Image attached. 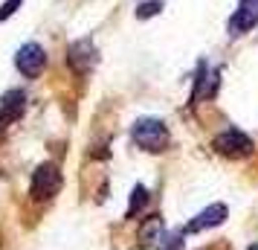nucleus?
<instances>
[{
	"label": "nucleus",
	"mask_w": 258,
	"mask_h": 250,
	"mask_svg": "<svg viewBox=\"0 0 258 250\" xmlns=\"http://www.w3.org/2000/svg\"><path fill=\"white\" fill-rule=\"evenodd\" d=\"M134 143L140 145V148H145V152H151V155H157V152H163L165 145H168V128H165L163 119H154V117H142L134 122Z\"/></svg>",
	"instance_id": "f257e3e1"
},
{
	"label": "nucleus",
	"mask_w": 258,
	"mask_h": 250,
	"mask_svg": "<svg viewBox=\"0 0 258 250\" xmlns=\"http://www.w3.org/2000/svg\"><path fill=\"white\" fill-rule=\"evenodd\" d=\"M58 189H61V169L55 163H41L35 169V175H32V186H29L32 198L35 201H49L52 195H58Z\"/></svg>",
	"instance_id": "f03ea898"
},
{
	"label": "nucleus",
	"mask_w": 258,
	"mask_h": 250,
	"mask_svg": "<svg viewBox=\"0 0 258 250\" xmlns=\"http://www.w3.org/2000/svg\"><path fill=\"white\" fill-rule=\"evenodd\" d=\"M212 148L218 152L221 157H229V160H238V157H246L252 152V140L241 131H223L212 140Z\"/></svg>",
	"instance_id": "7ed1b4c3"
},
{
	"label": "nucleus",
	"mask_w": 258,
	"mask_h": 250,
	"mask_svg": "<svg viewBox=\"0 0 258 250\" xmlns=\"http://www.w3.org/2000/svg\"><path fill=\"white\" fill-rule=\"evenodd\" d=\"M15 67L24 73L26 79H38L41 70L47 67V53H44V47L35 44V41L24 44V47L18 49V56H15Z\"/></svg>",
	"instance_id": "20e7f679"
},
{
	"label": "nucleus",
	"mask_w": 258,
	"mask_h": 250,
	"mask_svg": "<svg viewBox=\"0 0 258 250\" xmlns=\"http://www.w3.org/2000/svg\"><path fill=\"white\" fill-rule=\"evenodd\" d=\"M96 61H99V49H96L90 41H76V44L67 49V64H70L79 76L93 70Z\"/></svg>",
	"instance_id": "39448f33"
},
{
	"label": "nucleus",
	"mask_w": 258,
	"mask_h": 250,
	"mask_svg": "<svg viewBox=\"0 0 258 250\" xmlns=\"http://www.w3.org/2000/svg\"><path fill=\"white\" fill-rule=\"evenodd\" d=\"M252 26H258V0H241V6L229 18V32L241 35V32H249Z\"/></svg>",
	"instance_id": "423d86ee"
},
{
	"label": "nucleus",
	"mask_w": 258,
	"mask_h": 250,
	"mask_svg": "<svg viewBox=\"0 0 258 250\" xmlns=\"http://www.w3.org/2000/svg\"><path fill=\"white\" fill-rule=\"evenodd\" d=\"M24 108H26V96L21 93V90H9V93H3V99H0V128H6L9 122L21 119Z\"/></svg>",
	"instance_id": "0eeeda50"
},
{
	"label": "nucleus",
	"mask_w": 258,
	"mask_h": 250,
	"mask_svg": "<svg viewBox=\"0 0 258 250\" xmlns=\"http://www.w3.org/2000/svg\"><path fill=\"white\" fill-rule=\"evenodd\" d=\"M223 218H226V207H223V204H212V207H206L203 213L195 215V221H188L186 233H200V230L218 227V224H223Z\"/></svg>",
	"instance_id": "6e6552de"
},
{
	"label": "nucleus",
	"mask_w": 258,
	"mask_h": 250,
	"mask_svg": "<svg viewBox=\"0 0 258 250\" xmlns=\"http://www.w3.org/2000/svg\"><path fill=\"white\" fill-rule=\"evenodd\" d=\"M160 236H163V218H160V215H154V218H148V221L142 224L140 238H142V241H160Z\"/></svg>",
	"instance_id": "1a4fd4ad"
},
{
	"label": "nucleus",
	"mask_w": 258,
	"mask_h": 250,
	"mask_svg": "<svg viewBox=\"0 0 258 250\" xmlns=\"http://www.w3.org/2000/svg\"><path fill=\"white\" fill-rule=\"evenodd\" d=\"M145 201H148L145 186H137V189L131 192V207H128V213H125V218H134V213H140L142 207H145Z\"/></svg>",
	"instance_id": "9d476101"
},
{
	"label": "nucleus",
	"mask_w": 258,
	"mask_h": 250,
	"mask_svg": "<svg viewBox=\"0 0 258 250\" xmlns=\"http://www.w3.org/2000/svg\"><path fill=\"white\" fill-rule=\"evenodd\" d=\"M163 12V3L160 0H148V3H142L140 9H137V18L140 21H145V18H154V15Z\"/></svg>",
	"instance_id": "9b49d317"
},
{
	"label": "nucleus",
	"mask_w": 258,
	"mask_h": 250,
	"mask_svg": "<svg viewBox=\"0 0 258 250\" xmlns=\"http://www.w3.org/2000/svg\"><path fill=\"white\" fill-rule=\"evenodd\" d=\"M21 3H24V0H6V3L0 6V21H6V18H12V15L18 12V9H21Z\"/></svg>",
	"instance_id": "f8f14e48"
},
{
	"label": "nucleus",
	"mask_w": 258,
	"mask_h": 250,
	"mask_svg": "<svg viewBox=\"0 0 258 250\" xmlns=\"http://www.w3.org/2000/svg\"><path fill=\"white\" fill-rule=\"evenodd\" d=\"M246 250H258V241H255V244H249V247H246Z\"/></svg>",
	"instance_id": "ddd939ff"
}]
</instances>
